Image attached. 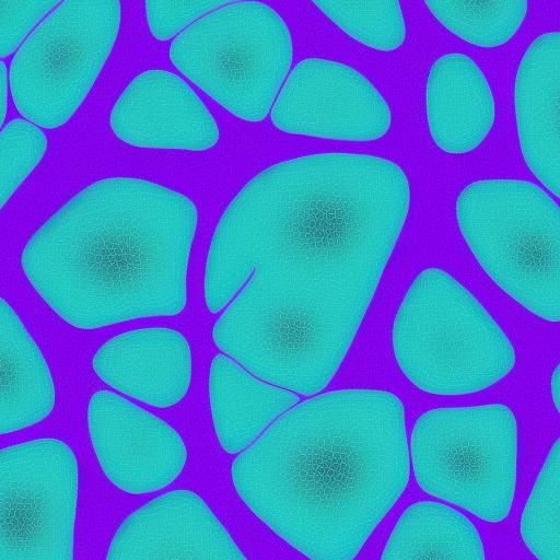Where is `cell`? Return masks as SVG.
Listing matches in <instances>:
<instances>
[{
	"instance_id": "obj_1",
	"label": "cell",
	"mask_w": 560,
	"mask_h": 560,
	"mask_svg": "<svg viewBox=\"0 0 560 560\" xmlns=\"http://www.w3.org/2000/svg\"><path fill=\"white\" fill-rule=\"evenodd\" d=\"M405 409L381 389H339L289 409L233 462L247 506L310 560H354L405 491Z\"/></svg>"
},
{
	"instance_id": "obj_2",
	"label": "cell",
	"mask_w": 560,
	"mask_h": 560,
	"mask_svg": "<svg viewBox=\"0 0 560 560\" xmlns=\"http://www.w3.org/2000/svg\"><path fill=\"white\" fill-rule=\"evenodd\" d=\"M198 212L184 194L107 177L68 200L28 240L22 268L63 320L81 329L183 311Z\"/></svg>"
},
{
	"instance_id": "obj_3",
	"label": "cell",
	"mask_w": 560,
	"mask_h": 560,
	"mask_svg": "<svg viewBox=\"0 0 560 560\" xmlns=\"http://www.w3.org/2000/svg\"><path fill=\"white\" fill-rule=\"evenodd\" d=\"M410 183L396 162L363 153L284 160L249 179L213 240L300 252L370 305L406 223Z\"/></svg>"
},
{
	"instance_id": "obj_4",
	"label": "cell",
	"mask_w": 560,
	"mask_h": 560,
	"mask_svg": "<svg viewBox=\"0 0 560 560\" xmlns=\"http://www.w3.org/2000/svg\"><path fill=\"white\" fill-rule=\"evenodd\" d=\"M392 340L402 373L431 394L483 390L516 363L502 328L460 282L439 268L422 270L410 284Z\"/></svg>"
},
{
	"instance_id": "obj_5",
	"label": "cell",
	"mask_w": 560,
	"mask_h": 560,
	"mask_svg": "<svg viewBox=\"0 0 560 560\" xmlns=\"http://www.w3.org/2000/svg\"><path fill=\"white\" fill-rule=\"evenodd\" d=\"M456 220L489 277L548 322L560 319V209L527 180L489 178L465 186Z\"/></svg>"
},
{
	"instance_id": "obj_6",
	"label": "cell",
	"mask_w": 560,
	"mask_h": 560,
	"mask_svg": "<svg viewBox=\"0 0 560 560\" xmlns=\"http://www.w3.org/2000/svg\"><path fill=\"white\" fill-rule=\"evenodd\" d=\"M517 450L515 416L499 402L427 410L411 435L412 468L421 489L491 523L510 514Z\"/></svg>"
},
{
	"instance_id": "obj_7",
	"label": "cell",
	"mask_w": 560,
	"mask_h": 560,
	"mask_svg": "<svg viewBox=\"0 0 560 560\" xmlns=\"http://www.w3.org/2000/svg\"><path fill=\"white\" fill-rule=\"evenodd\" d=\"M173 65L230 113L262 120L290 69L293 46L283 19L256 1L224 3L180 32Z\"/></svg>"
},
{
	"instance_id": "obj_8",
	"label": "cell",
	"mask_w": 560,
	"mask_h": 560,
	"mask_svg": "<svg viewBox=\"0 0 560 560\" xmlns=\"http://www.w3.org/2000/svg\"><path fill=\"white\" fill-rule=\"evenodd\" d=\"M118 1H65L31 33L10 67L12 100L30 122L65 125L92 89L116 40Z\"/></svg>"
},
{
	"instance_id": "obj_9",
	"label": "cell",
	"mask_w": 560,
	"mask_h": 560,
	"mask_svg": "<svg viewBox=\"0 0 560 560\" xmlns=\"http://www.w3.org/2000/svg\"><path fill=\"white\" fill-rule=\"evenodd\" d=\"M79 470L63 441L0 450V560H73Z\"/></svg>"
},
{
	"instance_id": "obj_10",
	"label": "cell",
	"mask_w": 560,
	"mask_h": 560,
	"mask_svg": "<svg viewBox=\"0 0 560 560\" xmlns=\"http://www.w3.org/2000/svg\"><path fill=\"white\" fill-rule=\"evenodd\" d=\"M270 118L283 132L353 142L380 139L392 125L388 103L375 85L353 67L325 58L293 68Z\"/></svg>"
},
{
	"instance_id": "obj_11",
	"label": "cell",
	"mask_w": 560,
	"mask_h": 560,
	"mask_svg": "<svg viewBox=\"0 0 560 560\" xmlns=\"http://www.w3.org/2000/svg\"><path fill=\"white\" fill-rule=\"evenodd\" d=\"M88 423L104 474L122 491L148 493L163 489L186 464L187 450L177 431L113 392L93 394Z\"/></svg>"
},
{
	"instance_id": "obj_12",
	"label": "cell",
	"mask_w": 560,
	"mask_h": 560,
	"mask_svg": "<svg viewBox=\"0 0 560 560\" xmlns=\"http://www.w3.org/2000/svg\"><path fill=\"white\" fill-rule=\"evenodd\" d=\"M106 560H247L197 493H163L117 529Z\"/></svg>"
},
{
	"instance_id": "obj_13",
	"label": "cell",
	"mask_w": 560,
	"mask_h": 560,
	"mask_svg": "<svg viewBox=\"0 0 560 560\" xmlns=\"http://www.w3.org/2000/svg\"><path fill=\"white\" fill-rule=\"evenodd\" d=\"M109 125L117 138L139 148L203 151L219 140L217 121L200 97L165 70L133 78L115 102Z\"/></svg>"
},
{
	"instance_id": "obj_14",
	"label": "cell",
	"mask_w": 560,
	"mask_h": 560,
	"mask_svg": "<svg viewBox=\"0 0 560 560\" xmlns=\"http://www.w3.org/2000/svg\"><path fill=\"white\" fill-rule=\"evenodd\" d=\"M106 384L142 402L166 408L186 395L191 352L186 338L166 327H147L107 340L92 361Z\"/></svg>"
},
{
	"instance_id": "obj_15",
	"label": "cell",
	"mask_w": 560,
	"mask_h": 560,
	"mask_svg": "<svg viewBox=\"0 0 560 560\" xmlns=\"http://www.w3.org/2000/svg\"><path fill=\"white\" fill-rule=\"evenodd\" d=\"M515 117L523 158L538 180L560 194V33L537 36L516 71Z\"/></svg>"
},
{
	"instance_id": "obj_16",
	"label": "cell",
	"mask_w": 560,
	"mask_h": 560,
	"mask_svg": "<svg viewBox=\"0 0 560 560\" xmlns=\"http://www.w3.org/2000/svg\"><path fill=\"white\" fill-rule=\"evenodd\" d=\"M425 107L432 140L452 154L475 150L494 122L495 106L487 77L474 59L459 52L445 54L432 63Z\"/></svg>"
},
{
	"instance_id": "obj_17",
	"label": "cell",
	"mask_w": 560,
	"mask_h": 560,
	"mask_svg": "<svg viewBox=\"0 0 560 560\" xmlns=\"http://www.w3.org/2000/svg\"><path fill=\"white\" fill-rule=\"evenodd\" d=\"M55 401L52 376L42 351L15 311L0 298V434L40 422Z\"/></svg>"
},
{
	"instance_id": "obj_18",
	"label": "cell",
	"mask_w": 560,
	"mask_h": 560,
	"mask_svg": "<svg viewBox=\"0 0 560 560\" xmlns=\"http://www.w3.org/2000/svg\"><path fill=\"white\" fill-rule=\"evenodd\" d=\"M209 397L218 440L232 454L246 448L298 401L293 392L257 380L224 355L212 360Z\"/></svg>"
},
{
	"instance_id": "obj_19",
	"label": "cell",
	"mask_w": 560,
	"mask_h": 560,
	"mask_svg": "<svg viewBox=\"0 0 560 560\" xmlns=\"http://www.w3.org/2000/svg\"><path fill=\"white\" fill-rule=\"evenodd\" d=\"M381 560H486L476 526L459 511L419 501L399 516Z\"/></svg>"
},
{
	"instance_id": "obj_20",
	"label": "cell",
	"mask_w": 560,
	"mask_h": 560,
	"mask_svg": "<svg viewBox=\"0 0 560 560\" xmlns=\"http://www.w3.org/2000/svg\"><path fill=\"white\" fill-rule=\"evenodd\" d=\"M435 19L457 37L480 47L509 42L525 20L528 2L425 1Z\"/></svg>"
},
{
	"instance_id": "obj_21",
	"label": "cell",
	"mask_w": 560,
	"mask_h": 560,
	"mask_svg": "<svg viewBox=\"0 0 560 560\" xmlns=\"http://www.w3.org/2000/svg\"><path fill=\"white\" fill-rule=\"evenodd\" d=\"M560 442L552 445L521 517V536L538 560H560Z\"/></svg>"
},
{
	"instance_id": "obj_22",
	"label": "cell",
	"mask_w": 560,
	"mask_h": 560,
	"mask_svg": "<svg viewBox=\"0 0 560 560\" xmlns=\"http://www.w3.org/2000/svg\"><path fill=\"white\" fill-rule=\"evenodd\" d=\"M338 27L381 51L404 45L406 23L398 1H314Z\"/></svg>"
},
{
	"instance_id": "obj_23",
	"label": "cell",
	"mask_w": 560,
	"mask_h": 560,
	"mask_svg": "<svg viewBox=\"0 0 560 560\" xmlns=\"http://www.w3.org/2000/svg\"><path fill=\"white\" fill-rule=\"evenodd\" d=\"M47 138L39 127L15 118L0 132V210L43 159Z\"/></svg>"
},
{
	"instance_id": "obj_24",
	"label": "cell",
	"mask_w": 560,
	"mask_h": 560,
	"mask_svg": "<svg viewBox=\"0 0 560 560\" xmlns=\"http://www.w3.org/2000/svg\"><path fill=\"white\" fill-rule=\"evenodd\" d=\"M224 3L222 1H147L144 5L148 26L155 38L165 40L196 18Z\"/></svg>"
},
{
	"instance_id": "obj_25",
	"label": "cell",
	"mask_w": 560,
	"mask_h": 560,
	"mask_svg": "<svg viewBox=\"0 0 560 560\" xmlns=\"http://www.w3.org/2000/svg\"><path fill=\"white\" fill-rule=\"evenodd\" d=\"M57 1H0V58L16 49L33 26Z\"/></svg>"
},
{
	"instance_id": "obj_26",
	"label": "cell",
	"mask_w": 560,
	"mask_h": 560,
	"mask_svg": "<svg viewBox=\"0 0 560 560\" xmlns=\"http://www.w3.org/2000/svg\"><path fill=\"white\" fill-rule=\"evenodd\" d=\"M7 69L3 62H0V127L7 113Z\"/></svg>"
},
{
	"instance_id": "obj_27",
	"label": "cell",
	"mask_w": 560,
	"mask_h": 560,
	"mask_svg": "<svg viewBox=\"0 0 560 560\" xmlns=\"http://www.w3.org/2000/svg\"><path fill=\"white\" fill-rule=\"evenodd\" d=\"M551 397L556 409H560V366L557 364L550 380Z\"/></svg>"
}]
</instances>
